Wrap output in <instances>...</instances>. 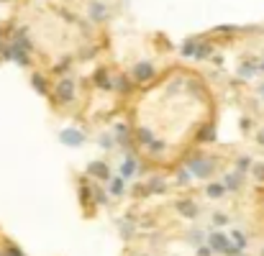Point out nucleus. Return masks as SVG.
Masks as SVG:
<instances>
[{
	"label": "nucleus",
	"instance_id": "nucleus-1",
	"mask_svg": "<svg viewBox=\"0 0 264 256\" xmlns=\"http://www.w3.org/2000/svg\"><path fill=\"white\" fill-rule=\"evenodd\" d=\"M208 246L213 249V251H218V254H226V256H239L241 251L231 244V238L226 236V233H221V231H215V233H208Z\"/></svg>",
	"mask_w": 264,
	"mask_h": 256
},
{
	"label": "nucleus",
	"instance_id": "nucleus-2",
	"mask_svg": "<svg viewBox=\"0 0 264 256\" xmlns=\"http://www.w3.org/2000/svg\"><path fill=\"white\" fill-rule=\"evenodd\" d=\"M187 169H190V174H195L200 179H208L213 174V169H215V161L205 159V156H193L187 161Z\"/></svg>",
	"mask_w": 264,
	"mask_h": 256
},
{
	"label": "nucleus",
	"instance_id": "nucleus-3",
	"mask_svg": "<svg viewBox=\"0 0 264 256\" xmlns=\"http://www.w3.org/2000/svg\"><path fill=\"white\" fill-rule=\"evenodd\" d=\"M59 141L67 144V146H82V144H85V133L77 131V128H64V131L59 133Z\"/></svg>",
	"mask_w": 264,
	"mask_h": 256
},
{
	"label": "nucleus",
	"instance_id": "nucleus-4",
	"mask_svg": "<svg viewBox=\"0 0 264 256\" xmlns=\"http://www.w3.org/2000/svg\"><path fill=\"white\" fill-rule=\"evenodd\" d=\"M56 95H59L62 102H72V100H75V85H72V80H62L59 85H56Z\"/></svg>",
	"mask_w": 264,
	"mask_h": 256
},
{
	"label": "nucleus",
	"instance_id": "nucleus-5",
	"mask_svg": "<svg viewBox=\"0 0 264 256\" xmlns=\"http://www.w3.org/2000/svg\"><path fill=\"white\" fill-rule=\"evenodd\" d=\"M134 77H136L139 82L152 80V77H154V64H149V62H139V64L134 67Z\"/></svg>",
	"mask_w": 264,
	"mask_h": 256
},
{
	"label": "nucleus",
	"instance_id": "nucleus-6",
	"mask_svg": "<svg viewBox=\"0 0 264 256\" xmlns=\"http://www.w3.org/2000/svg\"><path fill=\"white\" fill-rule=\"evenodd\" d=\"M87 172L98 179H110V169H108V164H103V161H90L87 164Z\"/></svg>",
	"mask_w": 264,
	"mask_h": 256
},
{
	"label": "nucleus",
	"instance_id": "nucleus-7",
	"mask_svg": "<svg viewBox=\"0 0 264 256\" xmlns=\"http://www.w3.org/2000/svg\"><path fill=\"white\" fill-rule=\"evenodd\" d=\"M136 169H139V164H136V159L134 156H126L123 159V164H121V179H131V177H134L136 174Z\"/></svg>",
	"mask_w": 264,
	"mask_h": 256
},
{
	"label": "nucleus",
	"instance_id": "nucleus-8",
	"mask_svg": "<svg viewBox=\"0 0 264 256\" xmlns=\"http://www.w3.org/2000/svg\"><path fill=\"white\" fill-rule=\"evenodd\" d=\"M177 210H180L185 218H198V205H195V203H190V200L177 203Z\"/></svg>",
	"mask_w": 264,
	"mask_h": 256
},
{
	"label": "nucleus",
	"instance_id": "nucleus-9",
	"mask_svg": "<svg viewBox=\"0 0 264 256\" xmlns=\"http://www.w3.org/2000/svg\"><path fill=\"white\" fill-rule=\"evenodd\" d=\"M205 195H208L211 200H218L226 195V185H208V190H205Z\"/></svg>",
	"mask_w": 264,
	"mask_h": 256
},
{
	"label": "nucleus",
	"instance_id": "nucleus-10",
	"mask_svg": "<svg viewBox=\"0 0 264 256\" xmlns=\"http://www.w3.org/2000/svg\"><path fill=\"white\" fill-rule=\"evenodd\" d=\"M95 82H98L100 90H110V80H108L106 69H98V72H95Z\"/></svg>",
	"mask_w": 264,
	"mask_h": 256
},
{
	"label": "nucleus",
	"instance_id": "nucleus-11",
	"mask_svg": "<svg viewBox=\"0 0 264 256\" xmlns=\"http://www.w3.org/2000/svg\"><path fill=\"white\" fill-rule=\"evenodd\" d=\"M231 244L236 246L239 251H244V249H246V236H244L241 231H233V233H231Z\"/></svg>",
	"mask_w": 264,
	"mask_h": 256
},
{
	"label": "nucleus",
	"instance_id": "nucleus-12",
	"mask_svg": "<svg viewBox=\"0 0 264 256\" xmlns=\"http://www.w3.org/2000/svg\"><path fill=\"white\" fill-rule=\"evenodd\" d=\"M123 190H126V179H121V177H115V179H110V192L118 198V195H123Z\"/></svg>",
	"mask_w": 264,
	"mask_h": 256
},
{
	"label": "nucleus",
	"instance_id": "nucleus-13",
	"mask_svg": "<svg viewBox=\"0 0 264 256\" xmlns=\"http://www.w3.org/2000/svg\"><path fill=\"white\" fill-rule=\"evenodd\" d=\"M31 85L36 87V93H41V95L49 93V90H47V80H44L41 74H34V77H31Z\"/></svg>",
	"mask_w": 264,
	"mask_h": 256
},
{
	"label": "nucleus",
	"instance_id": "nucleus-14",
	"mask_svg": "<svg viewBox=\"0 0 264 256\" xmlns=\"http://www.w3.org/2000/svg\"><path fill=\"white\" fill-rule=\"evenodd\" d=\"M223 185H226V190H239V187H241V174H239V172H236V174H228Z\"/></svg>",
	"mask_w": 264,
	"mask_h": 256
},
{
	"label": "nucleus",
	"instance_id": "nucleus-15",
	"mask_svg": "<svg viewBox=\"0 0 264 256\" xmlns=\"http://www.w3.org/2000/svg\"><path fill=\"white\" fill-rule=\"evenodd\" d=\"M139 141H141V144H146V146H152V144H154L152 131H149V128H141V131H139Z\"/></svg>",
	"mask_w": 264,
	"mask_h": 256
},
{
	"label": "nucleus",
	"instance_id": "nucleus-16",
	"mask_svg": "<svg viewBox=\"0 0 264 256\" xmlns=\"http://www.w3.org/2000/svg\"><path fill=\"white\" fill-rule=\"evenodd\" d=\"M115 139H118V144H126V139H128V126H115Z\"/></svg>",
	"mask_w": 264,
	"mask_h": 256
},
{
	"label": "nucleus",
	"instance_id": "nucleus-17",
	"mask_svg": "<svg viewBox=\"0 0 264 256\" xmlns=\"http://www.w3.org/2000/svg\"><path fill=\"white\" fill-rule=\"evenodd\" d=\"M254 72H257V67H254V64H244V67L239 69V77L249 80V77H254Z\"/></svg>",
	"mask_w": 264,
	"mask_h": 256
},
{
	"label": "nucleus",
	"instance_id": "nucleus-18",
	"mask_svg": "<svg viewBox=\"0 0 264 256\" xmlns=\"http://www.w3.org/2000/svg\"><path fill=\"white\" fill-rule=\"evenodd\" d=\"M198 59H205V56H211V44H198V51H195Z\"/></svg>",
	"mask_w": 264,
	"mask_h": 256
},
{
	"label": "nucleus",
	"instance_id": "nucleus-19",
	"mask_svg": "<svg viewBox=\"0 0 264 256\" xmlns=\"http://www.w3.org/2000/svg\"><path fill=\"white\" fill-rule=\"evenodd\" d=\"M90 16H93L95 21H103V18H106V10H103V5H98V3H95V5L90 8Z\"/></svg>",
	"mask_w": 264,
	"mask_h": 256
},
{
	"label": "nucleus",
	"instance_id": "nucleus-20",
	"mask_svg": "<svg viewBox=\"0 0 264 256\" xmlns=\"http://www.w3.org/2000/svg\"><path fill=\"white\" fill-rule=\"evenodd\" d=\"M195 51H198V44H195V41H187L185 47H182V54H185V56H195Z\"/></svg>",
	"mask_w": 264,
	"mask_h": 256
},
{
	"label": "nucleus",
	"instance_id": "nucleus-21",
	"mask_svg": "<svg viewBox=\"0 0 264 256\" xmlns=\"http://www.w3.org/2000/svg\"><path fill=\"white\" fill-rule=\"evenodd\" d=\"M198 139H200V141H213V139H215V133H213V128L208 126V128H203V133H200Z\"/></svg>",
	"mask_w": 264,
	"mask_h": 256
},
{
	"label": "nucleus",
	"instance_id": "nucleus-22",
	"mask_svg": "<svg viewBox=\"0 0 264 256\" xmlns=\"http://www.w3.org/2000/svg\"><path fill=\"white\" fill-rule=\"evenodd\" d=\"M149 190H152V192H164V182H162V179H152Z\"/></svg>",
	"mask_w": 264,
	"mask_h": 256
},
{
	"label": "nucleus",
	"instance_id": "nucleus-23",
	"mask_svg": "<svg viewBox=\"0 0 264 256\" xmlns=\"http://www.w3.org/2000/svg\"><path fill=\"white\" fill-rule=\"evenodd\" d=\"M200 241H203V233H200V231H193V233H190V244H195V246L200 249Z\"/></svg>",
	"mask_w": 264,
	"mask_h": 256
},
{
	"label": "nucleus",
	"instance_id": "nucleus-24",
	"mask_svg": "<svg viewBox=\"0 0 264 256\" xmlns=\"http://www.w3.org/2000/svg\"><path fill=\"white\" fill-rule=\"evenodd\" d=\"M3 256H26V254H23V251H18V249H16V246H8V249H5V254H3Z\"/></svg>",
	"mask_w": 264,
	"mask_h": 256
},
{
	"label": "nucleus",
	"instance_id": "nucleus-25",
	"mask_svg": "<svg viewBox=\"0 0 264 256\" xmlns=\"http://www.w3.org/2000/svg\"><path fill=\"white\" fill-rule=\"evenodd\" d=\"M213 223H215V225H226V223H228V215L218 213V215H213Z\"/></svg>",
	"mask_w": 264,
	"mask_h": 256
},
{
	"label": "nucleus",
	"instance_id": "nucleus-26",
	"mask_svg": "<svg viewBox=\"0 0 264 256\" xmlns=\"http://www.w3.org/2000/svg\"><path fill=\"white\" fill-rule=\"evenodd\" d=\"M162 149H164V144H162V141H154V144L149 146V152H152V154H159Z\"/></svg>",
	"mask_w": 264,
	"mask_h": 256
},
{
	"label": "nucleus",
	"instance_id": "nucleus-27",
	"mask_svg": "<svg viewBox=\"0 0 264 256\" xmlns=\"http://www.w3.org/2000/svg\"><path fill=\"white\" fill-rule=\"evenodd\" d=\"M190 179H193V174H190V169H182V172H180V182L185 185V182H190Z\"/></svg>",
	"mask_w": 264,
	"mask_h": 256
},
{
	"label": "nucleus",
	"instance_id": "nucleus-28",
	"mask_svg": "<svg viewBox=\"0 0 264 256\" xmlns=\"http://www.w3.org/2000/svg\"><path fill=\"white\" fill-rule=\"evenodd\" d=\"M100 146H103V149H110V146H113V139H110V136H100Z\"/></svg>",
	"mask_w": 264,
	"mask_h": 256
},
{
	"label": "nucleus",
	"instance_id": "nucleus-29",
	"mask_svg": "<svg viewBox=\"0 0 264 256\" xmlns=\"http://www.w3.org/2000/svg\"><path fill=\"white\" fill-rule=\"evenodd\" d=\"M198 256H213V249H211V246H200V249H198Z\"/></svg>",
	"mask_w": 264,
	"mask_h": 256
},
{
	"label": "nucleus",
	"instance_id": "nucleus-30",
	"mask_svg": "<svg viewBox=\"0 0 264 256\" xmlns=\"http://www.w3.org/2000/svg\"><path fill=\"white\" fill-rule=\"evenodd\" d=\"M254 177H257V179H264V164H257V167H254Z\"/></svg>",
	"mask_w": 264,
	"mask_h": 256
},
{
	"label": "nucleus",
	"instance_id": "nucleus-31",
	"mask_svg": "<svg viewBox=\"0 0 264 256\" xmlns=\"http://www.w3.org/2000/svg\"><path fill=\"white\" fill-rule=\"evenodd\" d=\"M249 164H252V161H249L246 156H244V159H239V174H241V172H244V169L249 167Z\"/></svg>",
	"mask_w": 264,
	"mask_h": 256
},
{
	"label": "nucleus",
	"instance_id": "nucleus-32",
	"mask_svg": "<svg viewBox=\"0 0 264 256\" xmlns=\"http://www.w3.org/2000/svg\"><path fill=\"white\" fill-rule=\"evenodd\" d=\"M95 198H98V203H100V205H103V203H108V198H106V195H103L100 190H98V195H95Z\"/></svg>",
	"mask_w": 264,
	"mask_h": 256
},
{
	"label": "nucleus",
	"instance_id": "nucleus-33",
	"mask_svg": "<svg viewBox=\"0 0 264 256\" xmlns=\"http://www.w3.org/2000/svg\"><path fill=\"white\" fill-rule=\"evenodd\" d=\"M257 141H259V144H262V146H264V128H262V131H259V136H257Z\"/></svg>",
	"mask_w": 264,
	"mask_h": 256
},
{
	"label": "nucleus",
	"instance_id": "nucleus-34",
	"mask_svg": "<svg viewBox=\"0 0 264 256\" xmlns=\"http://www.w3.org/2000/svg\"><path fill=\"white\" fill-rule=\"evenodd\" d=\"M259 93H262V98H264V85H262V87H259Z\"/></svg>",
	"mask_w": 264,
	"mask_h": 256
},
{
	"label": "nucleus",
	"instance_id": "nucleus-35",
	"mask_svg": "<svg viewBox=\"0 0 264 256\" xmlns=\"http://www.w3.org/2000/svg\"><path fill=\"white\" fill-rule=\"evenodd\" d=\"M262 72H264V62H262Z\"/></svg>",
	"mask_w": 264,
	"mask_h": 256
},
{
	"label": "nucleus",
	"instance_id": "nucleus-36",
	"mask_svg": "<svg viewBox=\"0 0 264 256\" xmlns=\"http://www.w3.org/2000/svg\"><path fill=\"white\" fill-rule=\"evenodd\" d=\"M262 256H264V251H262Z\"/></svg>",
	"mask_w": 264,
	"mask_h": 256
}]
</instances>
